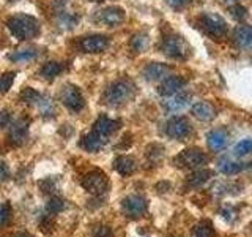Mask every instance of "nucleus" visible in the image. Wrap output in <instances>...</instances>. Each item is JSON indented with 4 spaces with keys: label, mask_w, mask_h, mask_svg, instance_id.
<instances>
[{
    "label": "nucleus",
    "mask_w": 252,
    "mask_h": 237,
    "mask_svg": "<svg viewBox=\"0 0 252 237\" xmlns=\"http://www.w3.org/2000/svg\"><path fill=\"white\" fill-rule=\"evenodd\" d=\"M195 237H218L215 228H213L211 221L203 220L202 223H199L195 226Z\"/></svg>",
    "instance_id": "bb28decb"
},
{
    "label": "nucleus",
    "mask_w": 252,
    "mask_h": 237,
    "mask_svg": "<svg viewBox=\"0 0 252 237\" xmlns=\"http://www.w3.org/2000/svg\"><path fill=\"white\" fill-rule=\"evenodd\" d=\"M177 166L180 168H188V169H194V168H200V166L208 163V155L200 149H186L183 150L178 157H175L173 160Z\"/></svg>",
    "instance_id": "423d86ee"
},
{
    "label": "nucleus",
    "mask_w": 252,
    "mask_h": 237,
    "mask_svg": "<svg viewBox=\"0 0 252 237\" xmlns=\"http://www.w3.org/2000/svg\"><path fill=\"white\" fill-rule=\"evenodd\" d=\"M18 237H32V236H30L29 233H21V234H19Z\"/></svg>",
    "instance_id": "ea45409f"
},
{
    "label": "nucleus",
    "mask_w": 252,
    "mask_h": 237,
    "mask_svg": "<svg viewBox=\"0 0 252 237\" xmlns=\"http://www.w3.org/2000/svg\"><path fill=\"white\" fill-rule=\"evenodd\" d=\"M114 168H115V171L118 174H122V176H131V174L137 169V163H136V160H134L132 157L122 155V157L115 158Z\"/></svg>",
    "instance_id": "6ab92c4d"
},
{
    "label": "nucleus",
    "mask_w": 252,
    "mask_h": 237,
    "mask_svg": "<svg viewBox=\"0 0 252 237\" xmlns=\"http://www.w3.org/2000/svg\"><path fill=\"white\" fill-rule=\"evenodd\" d=\"M38 55V51L33 49V47H29V49H19L13 54H10V60L13 62H29L33 60Z\"/></svg>",
    "instance_id": "393cba45"
},
{
    "label": "nucleus",
    "mask_w": 252,
    "mask_h": 237,
    "mask_svg": "<svg viewBox=\"0 0 252 237\" xmlns=\"http://www.w3.org/2000/svg\"><path fill=\"white\" fill-rule=\"evenodd\" d=\"M21 100H22L24 103H27V105H35V106L39 108V105L43 103L44 97H43L41 93H38L36 90H33V89H30V87H27V89H24V90L21 92Z\"/></svg>",
    "instance_id": "4be33fe9"
},
{
    "label": "nucleus",
    "mask_w": 252,
    "mask_h": 237,
    "mask_svg": "<svg viewBox=\"0 0 252 237\" xmlns=\"http://www.w3.org/2000/svg\"><path fill=\"white\" fill-rule=\"evenodd\" d=\"M92 2H104V0H92Z\"/></svg>",
    "instance_id": "a19ab883"
},
{
    "label": "nucleus",
    "mask_w": 252,
    "mask_h": 237,
    "mask_svg": "<svg viewBox=\"0 0 252 237\" xmlns=\"http://www.w3.org/2000/svg\"><path fill=\"white\" fill-rule=\"evenodd\" d=\"M170 71H172V68L169 65H165V63L152 62L144 68V76L147 81H159V79L167 78Z\"/></svg>",
    "instance_id": "4468645a"
},
{
    "label": "nucleus",
    "mask_w": 252,
    "mask_h": 237,
    "mask_svg": "<svg viewBox=\"0 0 252 237\" xmlns=\"http://www.w3.org/2000/svg\"><path fill=\"white\" fill-rule=\"evenodd\" d=\"M189 100H191V95H189V93H181V92H178V93L170 95V97H165L164 101H162V105H164V108L167 109V111L177 113V111L183 109L188 105Z\"/></svg>",
    "instance_id": "f3484780"
},
{
    "label": "nucleus",
    "mask_w": 252,
    "mask_h": 237,
    "mask_svg": "<svg viewBox=\"0 0 252 237\" xmlns=\"http://www.w3.org/2000/svg\"><path fill=\"white\" fill-rule=\"evenodd\" d=\"M191 113L195 118H199L202 122H210L216 117V109L215 106L208 101H199L191 108Z\"/></svg>",
    "instance_id": "2eb2a0df"
},
{
    "label": "nucleus",
    "mask_w": 252,
    "mask_h": 237,
    "mask_svg": "<svg viewBox=\"0 0 252 237\" xmlns=\"http://www.w3.org/2000/svg\"><path fill=\"white\" fill-rule=\"evenodd\" d=\"M172 8H175V10H180V8H183L189 3V0H165Z\"/></svg>",
    "instance_id": "c9c22d12"
},
{
    "label": "nucleus",
    "mask_w": 252,
    "mask_h": 237,
    "mask_svg": "<svg viewBox=\"0 0 252 237\" xmlns=\"http://www.w3.org/2000/svg\"><path fill=\"white\" fill-rule=\"evenodd\" d=\"M227 139H228V133L222 128H218V130H211L207 136L208 141V146L211 150H220L224 149L227 144Z\"/></svg>",
    "instance_id": "aec40b11"
},
{
    "label": "nucleus",
    "mask_w": 252,
    "mask_h": 237,
    "mask_svg": "<svg viewBox=\"0 0 252 237\" xmlns=\"http://www.w3.org/2000/svg\"><path fill=\"white\" fill-rule=\"evenodd\" d=\"M136 95V85L129 79H118L114 84H110L104 92V103L110 108H120L126 103H129Z\"/></svg>",
    "instance_id": "f257e3e1"
},
{
    "label": "nucleus",
    "mask_w": 252,
    "mask_h": 237,
    "mask_svg": "<svg viewBox=\"0 0 252 237\" xmlns=\"http://www.w3.org/2000/svg\"><path fill=\"white\" fill-rule=\"evenodd\" d=\"M62 71H63V67L59 62H46L41 67V71H39V73H41V76L46 79H54V78H57Z\"/></svg>",
    "instance_id": "b1692460"
},
{
    "label": "nucleus",
    "mask_w": 252,
    "mask_h": 237,
    "mask_svg": "<svg viewBox=\"0 0 252 237\" xmlns=\"http://www.w3.org/2000/svg\"><path fill=\"white\" fill-rule=\"evenodd\" d=\"M246 168L244 163H238V161H232V160H222L219 163V171L222 174H236L243 171Z\"/></svg>",
    "instance_id": "a878e982"
},
{
    "label": "nucleus",
    "mask_w": 252,
    "mask_h": 237,
    "mask_svg": "<svg viewBox=\"0 0 252 237\" xmlns=\"http://www.w3.org/2000/svg\"><path fill=\"white\" fill-rule=\"evenodd\" d=\"M63 209H65V201L62 198H51L46 204V210L51 213V215H55V213H60Z\"/></svg>",
    "instance_id": "cd10ccee"
},
{
    "label": "nucleus",
    "mask_w": 252,
    "mask_h": 237,
    "mask_svg": "<svg viewBox=\"0 0 252 237\" xmlns=\"http://www.w3.org/2000/svg\"><path fill=\"white\" fill-rule=\"evenodd\" d=\"M106 142H107L106 136H102V134H99L96 131H92L82 138L81 146L87 150V152H98L101 147H104Z\"/></svg>",
    "instance_id": "a211bd4d"
},
{
    "label": "nucleus",
    "mask_w": 252,
    "mask_h": 237,
    "mask_svg": "<svg viewBox=\"0 0 252 237\" xmlns=\"http://www.w3.org/2000/svg\"><path fill=\"white\" fill-rule=\"evenodd\" d=\"M2 169H3L2 179H3V180H6V179H8V168H6V164H5V163H2Z\"/></svg>",
    "instance_id": "58836bf2"
},
{
    "label": "nucleus",
    "mask_w": 252,
    "mask_h": 237,
    "mask_svg": "<svg viewBox=\"0 0 252 237\" xmlns=\"http://www.w3.org/2000/svg\"><path fill=\"white\" fill-rule=\"evenodd\" d=\"M148 209V202L144 196L140 195H129L122 201V210L126 217L129 218H139L142 217Z\"/></svg>",
    "instance_id": "6e6552de"
},
{
    "label": "nucleus",
    "mask_w": 252,
    "mask_h": 237,
    "mask_svg": "<svg viewBox=\"0 0 252 237\" xmlns=\"http://www.w3.org/2000/svg\"><path fill=\"white\" fill-rule=\"evenodd\" d=\"M60 97H62L63 105H65L68 109L74 111V113H79V111L84 109V106H85V100L82 97L81 90L73 84H66L63 87Z\"/></svg>",
    "instance_id": "1a4fd4ad"
},
{
    "label": "nucleus",
    "mask_w": 252,
    "mask_h": 237,
    "mask_svg": "<svg viewBox=\"0 0 252 237\" xmlns=\"http://www.w3.org/2000/svg\"><path fill=\"white\" fill-rule=\"evenodd\" d=\"M202 30L213 40H222L227 35V22L216 13H205L200 18Z\"/></svg>",
    "instance_id": "20e7f679"
},
{
    "label": "nucleus",
    "mask_w": 252,
    "mask_h": 237,
    "mask_svg": "<svg viewBox=\"0 0 252 237\" xmlns=\"http://www.w3.org/2000/svg\"><path fill=\"white\" fill-rule=\"evenodd\" d=\"M41 226H43V231H44V233L51 231V229H52V221H51V218L41 220Z\"/></svg>",
    "instance_id": "e433bc0d"
},
{
    "label": "nucleus",
    "mask_w": 252,
    "mask_h": 237,
    "mask_svg": "<svg viewBox=\"0 0 252 237\" xmlns=\"http://www.w3.org/2000/svg\"><path fill=\"white\" fill-rule=\"evenodd\" d=\"M227 2H233V0H227Z\"/></svg>",
    "instance_id": "79ce46f5"
},
{
    "label": "nucleus",
    "mask_w": 252,
    "mask_h": 237,
    "mask_svg": "<svg viewBox=\"0 0 252 237\" xmlns=\"http://www.w3.org/2000/svg\"><path fill=\"white\" fill-rule=\"evenodd\" d=\"M211 176H213L211 171H208V169H200V171L194 172L192 176H189L188 185H191V187H202L203 184H207Z\"/></svg>",
    "instance_id": "5701e85b"
},
{
    "label": "nucleus",
    "mask_w": 252,
    "mask_h": 237,
    "mask_svg": "<svg viewBox=\"0 0 252 237\" xmlns=\"http://www.w3.org/2000/svg\"><path fill=\"white\" fill-rule=\"evenodd\" d=\"M14 76H16V73H5L2 76V93H6L11 89V85L14 82Z\"/></svg>",
    "instance_id": "2f4dec72"
},
{
    "label": "nucleus",
    "mask_w": 252,
    "mask_h": 237,
    "mask_svg": "<svg viewBox=\"0 0 252 237\" xmlns=\"http://www.w3.org/2000/svg\"><path fill=\"white\" fill-rule=\"evenodd\" d=\"M6 26L18 40H30L39 35V22L30 14H14L8 19Z\"/></svg>",
    "instance_id": "f03ea898"
},
{
    "label": "nucleus",
    "mask_w": 252,
    "mask_h": 237,
    "mask_svg": "<svg viewBox=\"0 0 252 237\" xmlns=\"http://www.w3.org/2000/svg\"><path fill=\"white\" fill-rule=\"evenodd\" d=\"M27 131H29V120L26 118H19L14 123H11L10 128V144L13 146H22L27 139Z\"/></svg>",
    "instance_id": "f8f14e48"
},
{
    "label": "nucleus",
    "mask_w": 252,
    "mask_h": 237,
    "mask_svg": "<svg viewBox=\"0 0 252 237\" xmlns=\"http://www.w3.org/2000/svg\"><path fill=\"white\" fill-rule=\"evenodd\" d=\"M235 43L241 47H251L252 46V26H238L235 29Z\"/></svg>",
    "instance_id": "412c9836"
},
{
    "label": "nucleus",
    "mask_w": 252,
    "mask_h": 237,
    "mask_svg": "<svg viewBox=\"0 0 252 237\" xmlns=\"http://www.w3.org/2000/svg\"><path fill=\"white\" fill-rule=\"evenodd\" d=\"M147 43H148L147 34H137V35H134L131 40V47L136 52H142L147 47Z\"/></svg>",
    "instance_id": "c85d7f7f"
},
{
    "label": "nucleus",
    "mask_w": 252,
    "mask_h": 237,
    "mask_svg": "<svg viewBox=\"0 0 252 237\" xmlns=\"http://www.w3.org/2000/svg\"><path fill=\"white\" fill-rule=\"evenodd\" d=\"M251 152H252V138L243 139L235 146V155H238V157H244Z\"/></svg>",
    "instance_id": "c756f323"
},
{
    "label": "nucleus",
    "mask_w": 252,
    "mask_h": 237,
    "mask_svg": "<svg viewBox=\"0 0 252 237\" xmlns=\"http://www.w3.org/2000/svg\"><path fill=\"white\" fill-rule=\"evenodd\" d=\"M161 51L170 59L186 60L191 55V46H189L183 38L178 35H170L162 40Z\"/></svg>",
    "instance_id": "7ed1b4c3"
},
{
    "label": "nucleus",
    "mask_w": 252,
    "mask_h": 237,
    "mask_svg": "<svg viewBox=\"0 0 252 237\" xmlns=\"http://www.w3.org/2000/svg\"><path fill=\"white\" fill-rule=\"evenodd\" d=\"M82 187L94 196L104 195L109 190V177L99 169H93L82 177Z\"/></svg>",
    "instance_id": "39448f33"
},
{
    "label": "nucleus",
    "mask_w": 252,
    "mask_h": 237,
    "mask_svg": "<svg viewBox=\"0 0 252 237\" xmlns=\"http://www.w3.org/2000/svg\"><path fill=\"white\" fill-rule=\"evenodd\" d=\"M122 125L120 120H114V118H109L107 116H101L96 122L93 125V131H96L102 136H110L112 133H115L118 130V126Z\"/></svg>",
    "instance_id": "dca6fc26"
},
{
    "label": "nucleus",
    "mask_w": 252,
    "mask_h": 237,
    "mask_svg": "<svg viewBox=\"0 0 252 237\" xmlns=\"http://www.w3.org/2000/svg\"><path fill=\"white\" fill-rule=\"evenodd\" d=\"M11 217V207L8 202H3L2 204V213H0V220H2V225L6 226L8 225V220Z\"/></svg>",
    "instance_id": "72a5a7b5"
},
{
    "label": "nucleus",
    "mask_w": 252,
    "mask_h": 237,
    "mask_svg": "<svg viewBox=\"0 0 252 237\" xmlns=\"http://www.w3.org/2000/svg\"><path fill=\"white\" fill-rule=\"evenodd\" d=\"M109 46V38L106 35H90V37H84L81 41H79V47L84 52L89 54H98L106 51Z\"/></svg>",
    "instance_id": "9b49d317"
},
{
    "label": "nucleus",
    "mask_w": 252,
    "mask_h": 237,
    "mask_svg": "<svg viewBox=\"0 0 252 237\" xmlns=\"http://www.w3.org/2000/svg\"><path fill=\"white\" fill-rule=\"evenodd\" d=\"M126 14L125 10L120 6H107L102 8V10L96 11L93 16V21L96 24H102V26H109V27H115L120 26L125 21Z\"/></svg>",
    "instance_id": "0eeeda50"
},
{
    "label": "nucleus",
    "mask_w": 252,
    "mask_h": 237,
    "mask_svg": "<svg viewBox=\"0 0 252 237\" xmlns=\"http://www.w3.org/2000/svg\"><path fill=\"white\" fill-rule=\"evenodd\" d=\"M92 237H114V233L109 226L96 225L92 229Z\"/></svg>",
    "instance_id": "7c9ffc66"
},
{
    "label": "nucleus",
    "mask_w": 252,
    "mask_h": 237,
    "mask_svg": "<svg viewBox=\"0 0 252 237\" xmlns=\"http://www.w3.org/2000/svg\"><path fill=\"white\" fill-rule=\"evenodd\" d=\"M8 123H10V114H8V111H2V126L6 128Z\"/></svg>",
    "instance_id": "4c0bfd02"
},
{
    "label": "nucleus",
    "mask_w": 252,
    "mask_h": 237,
    "mask_svg": "<svg viewBox=\"0 0 252 237\" xmlns=\"http://www.w3.org/2000/svg\"><path fill=\"white\" fill-rule=\"evenodd\" d=\"M191 133V123L185 117H172L165 123V134L172 139H183Z\"/></svg>",
    "instance_id": "9d476101"
},
{
    "label": "nucleus",
    "mask_w": 252,
    "mask_h": 237,
    "mask_svg": "<svg viewBox=\"0 0 252 237\" xmlns=\"http://www.w3.org/2000/svg\"><path fill=\"white\" fill-rule=\"evenodd\" d=\"M220 215H222L227 221H232L236 215V212L233 207H225V209H222V212H220Z\"/></svg>",
    "instance_id": "f704fd0d"
},
{
    "label": "nucleus",
    "mask_w": 252,
    "mask_h": 237,
    "mask_svg": "<svg viewBox=\"0 0 252 237\" xmlns=\"http://www.w3.org/2000/svg\"><path fill=\"white\" fill-rule=\"evenodd\" d=\"M186 79L183 76H167L162 79V82L159 85V93L164 97H170L173 93H178L183 87L186 85Z\"/></svg>",
    "instance_id": "ddd939ff"
},
{
    "label": "nucleus",
    "mask_w": 252,
    "mask_h": 237,
    "mask_svg": "<svg viewBox=\"0 0 252 237\" xmlns=\"http://www.w3.org/2000/svg\"><path fill=\"white\" fill-rule=\"evenodd\" d=\"M230 13H232V16L235 19H238V21H243L244 18L248 16V10L244 6H241V5H235V6H232L230 8Z\"/></svg>",
    "instance_id": "473e14b6"
}]
</instances>
